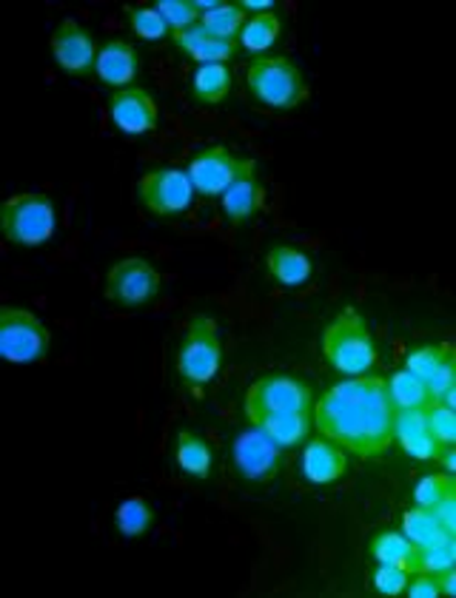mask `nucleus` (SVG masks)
Listing matches in <instances>:
<instances>
[{
    "label": "nucleus",
    "instance_id": "nucleus-19",
    "mask_svg": "<svg viewBox=\"0 0 456 598\" xmlns=\"http://www.w3.org/2000/svg\"><path fill=\"white\" fill-rule=\"evenodd\" d=\"M265 269L271 280L280 282L283 289H303L312 280V260L305 251L294 246H274L265 254Z\"/></svg>",
    "mask_w": 456,
    "mask_h": 598
},
{
    "label": "nucleus",
    "instance_id": "nucleus-14",
    "mask_svg": "<svg viewBox=\"0 0 456 598\" xmlns=\"http://www.w3.org/2000/svg\"><path fill=\"white\" fill-rule=\"evenodd\" d=\"M265 203V192L260 186V180H257V165L254 160H240V168H237V177L231 180V186L222 192L220 197V208L222 217L228 222H246L249 217H254Z\"/></svg>",
    "mask_w": 456,
    "mask_h": 598
},
{
    "label": "nucleus",
    "instance_id": "nucleus-32",
    "mask_svg": "<svg viewBox=\"0 0 456 598\" xmlns=\"http://www.w3.org/2000/svg\"><path fill=\"white\" fill-rule=\"evenodd\" d=\"M154 9L174 32H183V29L200 23V9L194 7V0H158Z\"/></svg>",
    "mask_w": 456,
    "mask_h": 598
},
{
    "label": "nucleus",
    "instance_id": "nucleus-24",
    "mask_svg": "<svg viewBox=\"0 0 456 598\" xmlns=\"http://www.w3.org/2000/svg\"><path fill=\"white\" fill-rule=\"evenodd\" d=\"M388 396L394 402L397 411H425L431 405V393L420 377L411 371H397L388 382Z\"/></svg>",
    "mask_w": 456,
    "mask_h": 598
},
{
    "label": "nucleus",
    "instance_id": "nucleus-21",
    "mask_svg": "<svg viewBox=\"0 0 456 598\" xmlns=\"http://www.w3.org/2000/svg\"><path fill=\"white\" fill-rule=\"evenodd\" d=\"M174 461L192 479H208L215 468V450L206 439L194 436L192 431H181L174 442Z\"/></svg>",
    "mask_w": 456,
    "mask_h": 598
},
{
    "label": "nucleus",
    "instance_id": "nucleus-20",
    "mask_svg": "<svg viewBox=\"0 0 456 598\" xmlns=\"http://www.w3.org/2000/svg\"><path fill=\"white\" fill-rule=\"evenodd\" d=\"M174 43L186 55H192L197 66L200 63H226L235 55V41H217V37L208 35L200 23H194V26L183 29V32H174Z\"/></svg>",
    "mask_w": 456,
    "mask_h": 598
},
{
    "label": "nucleus",
    "instance_id": "nucleus-30",
    "mask_svg": "<svg viewBox=\"0 0 456 598\" xmlns=\"http://www.w3.org/2000/svg\"><path fill=\"white\" fill-rule=\"evenodd\" d=\"M126 18H129V29L143 41H163L172 32L154 7H126Z\"/></svg>",
    "mask_w": 456,
    "mask_h": 598
},
{
    "label": "nucleus",
    "instance_id": "nucleus-31",
    "mask_svg": "<svg viewBox=\"0 0 456 598\" xmlns=\"http://www.w3.org/2000/svg\"><path fill=\"white\" fill-rule=\"evenodd\" d=\"M454 488V479H450V474H428L422 476L420 481H416L414 488V502L416 508H425L431 510L434 504H439L445 499V496L450 493Z\"/></svg>",
    "mask_w": 456,
    "mask_h": 598
},
{
    "label": "nucleus",
    "instance_id": "nucleus-36",
    "mask_svg": "<svg viewBox=\"0 0 456 598\" xmlns=\"http://www.w3.org/2000/svg\"><path fill=\"white\" fill-rule=\"evenodd\" d=\"M405 596L411 598H439V585H436V576H428V573H416L414 578H409L405 585Z\"/></svg>",
    "mask_w": 456,
    "mask_h": 598
},
{
    "label": "nucleus",
    "instance_id": "nucleus-5",
    "mask_svg": "<svg viewBox=\"0 0 456 598\" xmlns=\"http://www.w3.org/2000/svg\"><path fill=\"white\" fill-rule=\"evenodd\" d=\"M3 235L14 246L35 248L55 237L57 211L46 194H14L0 208Z\"/></svg>",
    "mask_w": 456,
    "mask_h": 598
},
{
    "label": "nucleus",
    "instance_id": "nucleus-1",
    "mask_svg": "<svg viewBox=\"0 0 456 598\" xmlns=\"http://www.w3.org/2000/svg\"><path fill=\"white\" fill-rule=\"evenodd\" d=\"M397 407L388 396V382L382 377H351L339 382L314 405V425L319 436L351 454H386L394 442Z\"/></svg>",
    "mask_w": 456,
    "mask_h": 598
},
{
    "label": "nucleus",
    "instance_id": "nucleus-18",
    "mask_svg": "<svg viewBox=\"0 0 456 598\" xmlns=\"http://www.w3.org/2000/svg\"><path fill=\"white\" fill-rule=\"evenodd\" d=\"M394 439L400 442L402 450L420 461H428L439 456V442L431 436L425 425V413L422 411H397L394 416Z\"/></svg>",
    "mask_w": 456,
    "mask_h": 598
},
{
    "label": "nucleus",
    "instance_id": "nucleus-35",
    "mask_svg": "<svg viewBox=\"0 0 456 598\" xmlns=\"http://www.w3.org/2000/svg\"><path fill=\"white\" fill-rule=\"evenodd\" d=\"M411 573L402 570V567H394V564H380L377 573H373V587L382 596H402L405 592V585H409Z\"/></svg>",
    "mask_w": 456,
    "mask_h": 598
},
{
    "label": "nucleus",
    "instance_id": "nucleus-8",
    "mask_svg": "<svg viewBox=\"0 0 456 598\" xmlns=\"http://www.w3.org/2000/svg\"><path fill=\"white\" fill-rule=\"evenodd\" d=\"M194 186L183 168H158L138 183V199L154 217H181L192 208Z\"/></svg>",
    "mask_w": 456,
    "mask_h": 598
},
{
    "label": "nucleus",
    "instance_id": "nucleus-28",
    "mask_svg": "<svg viewBox=\"0 0 456 598\" xmlns=\"http://www.w3.org/2000/svg\"><path fill=\"white\" fill-rule=\"evenodd\" d=\"M280 37V18L276 14H251L240 29V43L249 55H263Z\"/></svg>",
    "mask_w": 456,
    "mask_h": 598
},
{
    "label": "nucleus",
    "instance_id": "nucleus-39",
    "mask_svg": "<svg viewBox=\"0 0 456 598\" xmlns=\"http://www.w3.org/2000/svg\"><path fill=\"white\" fill-rule=\"evenodd\" d=\"M274 0H240V9L246 14H269Z\"/></svg>",
    "mask_w": 456,
    "mask_h": 598
},
{
    "label": "nucleus",
    "instance_id": "nucleus-7",
    "mask_svg": "<svg viewBox=\"0 0 456 598\" xmlns=\"http://www.w3.org/2000/svg\"><path fill=\"white\" fill-rule=\"evenodd\" d=\"M52 334L41 317L26 308H0V357L14 365H29L46 357Z\"/></svg>",
    "mask_w": 456,
    "mask_h": 598
},
{
    "label": "nucleus",
    "instance_id": "nucleus-29",
    "mask_svg": "<svg viewBox=\"0 0 456 598\" xmlns=\"http://www.w3.org/2000/svg\"><path fill=\"white\" fill-rule=\"evenodd\" d=\"M115 522H118V530L126 539H138L149 533V528H152L154 522V513L143 496H129V499H123V502L118 504V510H115Z\"/></svg>",
    "mask_w": 456,
    "mask_h": 598
},
{
    "label": "nucleus",
    "instance_id": "nucleus-27",
    "mask_svg": "<svg viewBox=\"0 0 456 598\" xmlns=\"http://www.w3.org/2000/svg\"><path fill=\"white\" fill-rule=\"evenodd\" d=\"M246 21L249 18L240 9V3H217L215 9L200 14V26L206 29L208 35L217 37V41H235V37H240V29Z\"/></svg>",
    "mask_w": 456,
    "mask_h": 598
},
{
    "label": "nucleus",
    "instance_id": "nucleus-34",
    "mask_svg": "<svg viewBox=\"0 0 456 598\" xmlns=\"http://www.w3.org/2000/svg\"><path fill=\"white\" fill-rule=\"evenodd\" d=\"M456 562V536L434 544V547H422L420 551V570L422 573H443L454 567Z\"/></svg>",
    "mask_w": 456,
    "mask_h": 598
},
{
    "label": "nucleus",
    "instance_id": "nucleus-6",
    "mask_svg": "<svg viewBox=\"0 0 456 598\" xmlns=\"http://www.w3.org/2000/svg\"><path fill=\"white\" fill-rule=\"evenodd\" d=\"M222 362V345L220 334H217V323L211 317H192L183 337L181 348H177V377L186 385H208L217 377Z\"/></svg>",
    "mask_w": 456,
    "mask_h": 598
},
{
    "label": "nucleus",
    "instance_id": "nucleus-25",
    "mask_svg": "<svg viewBox=\"0 0 456 598\" xmlns=\"http://www.w3.org/2000/svg\"><path fill=\"white\" fill-rule=\"evenodd\" d=\"M402 530H405V536H409L420 551L422 547H434V544L445 542V539H454L443 524L436 522L434 513L425 508L405 510V517H402Z\"/></svg>",
    "mask_w": 456,
    "mask_h": 598
},
{
    "label": "nucleus",
    "instance_id": "nucleus-23",
    "mask_svg": "<svg viewBox=\"0 0 456 598\" xmlns=\"http://www.w3.org/2000/svg\"><path fill=\"white\" fill-rule=\"evenodd\" d=\"M231 91V72L226 63H200L192 75V95L197 104L217 106Z\"/></svg>",
    "mask_w": 456,
    "mask_h": 598
},
{
    "label": "nucleus",
    "instance_id": "nucleus-13",
    "mask_svg": "<svg viewBox=\"0 0 456 598\" xmlns=\"http://www.w3.org/2000/svg\"><path fill=\"white\" fill-rule=\"evenodd\" d=\"M109 118L129 138L158 129V106L143 89H118L109 95Z\"/></svg>",
    "mask_w": 456,
    "mask_h": 598
},
{
    "label": "nucleus",
    "instance_id": "nucleus-9",
    "mask_svg": "<svg viewBox=\"0 0 456 598\" xmlns=\"http://www.w3.org/2000/svg\"><path fill=\"white\" fill-rule=\"evenodd\" d=\"M405 371L420 377L431 393V402L450 407L456 402V354L448 343L420 345L405 359Z\"/></svg>",
    "mask_w": 456,
    "mask_h": 598
},
{
    "label": "nucleus",
    "instance_id": "nucleus-16",
    "mask_svg": "<svg viewBox=\"0 0 456 598\" xmlns=\"http://www.w3.org/2000/svg\"><path fill=\"white\" fill-rule=\"evenodd\" d=\"M348 459L343 447L334 445L332 439H312L303 450V476L317 488L334 485L346 476Z\"/></svg>",
    "mask_w": 456,
    "mask_h": 598
},
{
    "label": "nucleus",
    "instance_id": "nucleus-38",
    "mask_svg": "<svg viewBox=\"0 0 456 598\" xmlns=\"http://www.w3.org/2000/svg\"><path fill=\"white\" fill-rule=\"evenodd\" d=\"M436 585H439V592H443V596H456L454 567H448V570H443V573H436Z\"/></svg>",
    "mask_w": 456,
    "mask_h": 598
},
{
    "label": "nucleus",
    "instance_id": "nucleus-15",
    "mask_svg": "<svg viewBox=\"0 0 456 598\" xmlns=\"http://www.w3.org/2000/svg\"><path fill=\"white\" fill-rule=\"evenodd\" d=\"M52 55L57 66L69 75H86L97 61V46L91 35L77 21H63L52 35Z\"/></svg>",
    "mask_w": 456,
    "mask_h": 598
},
{
    "label": "nucleus",
    "instance_id": "nucleus-26",
    "mask_svg": "<svg viewBox=\"0 0 456 598\" xmlns=\"http://www.w3.org/2000/svg\"><path fill=\"white\" fill-rule=\"evenodd\" d=\"M314 413H291V416H280V420H269L263 425H257L274 442L276 447H294L303 445L308 439V431H312Z\"/></svg>",
    "mask_w": 456,
    "mask_h": 598
},
{
    "label": "nucleus",
    "instance_id": "nucleus-22",
    "mask_svg": "<svg viewBox=\"0 0 456 598\" xmlns=\"http://www.w3.org/2000/svg\"><path fill=\"white\" fill-rule=\"evenodd\" d=\"M371 556L380 564H394L409 573H420V547L405 533L386 530L371 542Z\"/></svg>",
    "mask_w": 456,
    "mask_h": 598
},
{
    "label": "nucleus",
    "instance_id": "nucleus-37",
    "mask_svg": "<svg viewBox=\"0 0 456 598\" xmlns=\"http://www.w3.org/2000/svg\"><path fill=\"white\" fill-rule=\"evenodd\" d=\"M431 513L436 517V522H439L445 530H448L450 536H456V490H450V493L445 496L443 502L434 504V508H431Z\"/></svg>",
    "mask_w": 456,
    "mask_h": 598
},
{
    "label": "nucleus",
    "instance_id": "nucleus-10",
    "mask_svg": "<svg viewBox=\"0 0 456 598\" xmlns=\"http://www.w3.org/2000/svg\"><path fill=\"white\" fill-rule=\"evenodd\" d=\"M160 274L140 257L120 260L106 274V300L118 308H143L158 296Z\"/></svg>",
    "mask_w": 456,
    "mask_h": 598
},
{
    "label": "nucleus",
    "instance_id": "nucleus-12",
    "mask_svg": "<svg viewBox=\"0 0 456 598\" xmlns=\"http://www.w3.org/2000/svg\"><path fill=\"white\" fill-rule=\"evenodd\" d=\"M280 450L283 447H276L260 427L251 425L235 442V468L240 470L242 479L263 481L280 470V461H283Z\"/></svg>",
    "mask_w": 456,
    "mask_h": 598
},
{
    "label": "nucleus",
    "instance_id": "nucleus-33",
    "mask_svg": "<svg viewBox=\"0 0 456 598\" xmlns=\"http://www.w3.org/2000/svg\"><path fill=\"white\" fill-rule=\"evenodd\" d=\"M425 425H428L431 436H434L439 445H454L456 442V416L450 407L439 405V402H431L428 407H425Z\"/></svg>",
    "mask_w": 456,
    "mask_h": 598
},
{
    "label": "nucleus",
    "instance_id": "nucleus-4",
    "mask_svg": "<svg viewBox=\"0 0 456 598\" xmlns=\"http://www.w3.org/2000/svg\"><path fill=\"white\" fill-rule=\"evenodd\" d=\"M249 91L257 104L269 109H294L308 100V83L300 75L297 66L285 57H260L246 72Z\"/></svg>",
    "mask_w": 456,
    "mask_h": 598
},
{
    "label": "nucleus",
    "instance_id": "nucleus-3",
    "mask_svg": "<svg viewBox=\"0 0 456 598\" xmlns=\"http://www.w3.org/2000/svg\"><path fill=\"white\" fill-rule=\"evenodd\" d=\"M246 416L251 425H263L269 420L291 416V413H314L312 388L285 373H269L251 382L246 391Z\"/></svg>",
    "mask_w": 456,
    "mask_h": 598
},
{
    "label": "nucleus",
    "instance_id": "nucleus-11",
    "mask_svg": "<svg viewBox=\"0 0 456 598\" xmlns=\"http://www.w3.org/2000/svg\"><path fill=\"white\" fill-rule=\"evenodd\" d=\"M237 168H240V160L235 154L222 149L217 143L200 145L197 152L188 157V177H192L194 192L203 194V197H222L231 180L237 177Z\"/></svg>",
    "mask_w": 456,
    "mask_h": 598
},
{
    "label": "nucleus",
    "instance_id": "nucleus-17",
    "mask_svg": "<svg viewBox=\"0 0 456 598\" xmlns=\"http://www.w3.org/2000/svg\"><path fill=\"white\" fill-rule=\"evenodd\" d=\"M95 72L111 89H126L138 75V52L129 41H106L97 48Z\"/></svg>",
    "mask_w": 456,
    "mask_h": 598
},
{
    "label": "nucleus",
    "instance_id": "nucleus-2",
    "mask_svg": "<svg viewBox=\"0 0 456 598\" xmlns=\"http://www.w3.org/2000/svg\"><path fill=\"white\" fill-rule=\"evenodd\" d=\"M323 354L334 371L346 377H366L377 365V345L366 319L354 308H343L323 334Z\"/></svg>",
    "mask_w": 456,
    "mask_h": 598
}]
</instances>
